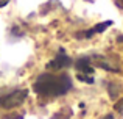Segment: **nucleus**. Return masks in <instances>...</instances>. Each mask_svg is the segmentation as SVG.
Returning <instances> with one entry per match:
<instances>
[{
    "mask_svg": "<svg viewBox=\"0 0 123 119\" xmlns=\"http://www.w3.org/2000/svg\"><path fill=\"white\" fill-rule=\"evenodd\" d=\"M25 99H27V89H17V91H12V92H9V94L0 97V107L2 108L19 107Z\"/></svg>",
    "mask_w": 123,
    "mask_h": 119,
    "instance_id": "obj_2",
    "label": "nucleus"
},
{
    "mask_svg": "<svg viewBox=\"0 0 123 119\" xmlns=\"http://www.w3.org/2000/svg\"><path fill=\"white\" fill-rule=\"evenodd\" d=\"M103 119H114V118H112V116H105Z\"/></svg>",
    "mask_w": 123,
    "mask_h": 119,
    "instance_id": "obj_4",
    "label": "nucleus"
},
{
    "mask_svg": "<svg viewBox=\"0 0 123 119\" xmlns=\"http://www.w3.org/2000/svg\"><path fill=\"white\" fill-rule=\"evenodd\" d=\"M8 2H9V0H0V8L5 6V5H8Z\"/></svg>",
    "mask_w": 123,
    "mask_h": 119,
    "instance_id": "obj_3",
    "label": "nucleus"
},
{
    "mask_svg": "<svg viewBox=\"0 0 123 119\" xmlns=\"http://www.w3.org/2000/svg\"><path fill=\"white\" fill-rule=\"evenodd\" d=\"M34 91L44 97L64 96L72 88V80L67 74H42L34 82Z\"/></svg>",
    "mask_w": 123,
    "mask_h": 119,
    "instance_id": "obj_1",
    "label": "nucleus"
},
{
    "mask_svg": "<svg viewBox=\"0 0 123 119\" xmlns=\"http://www.w3.org/2000/svg\"><path fill=\"white\" fill-rule=\"evenodd\" d=\"M120 2H122V6H123V0H120Z\"/></svg>",
    "mask_w": 123,
    "mask_h": 119,
    "instance_id": "obj_5",
    "label": "nucleus"
}]
</instances>
